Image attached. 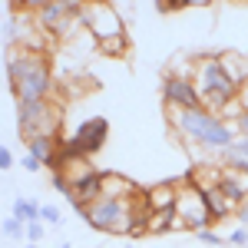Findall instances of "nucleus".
Returning <instances> with one entry per match:
<instances>
[{
	"label": "nucleus",
	"instance_id": "nucleus-7",
	"mask_svg": "<svg viewBox=\"0 0 248 248\" xmlns=\"http://www.w3.org/2000/svg\"><path fill=\"white\" fill-rule=\"evenodd\" d=\"M175 218L182 222V229H189V232H202V229H209V225H212V218H209V212H205V205H202V199H199L195 186L179 189Z\"/></svg>",
	"mask_w": 248,
	"mask_h": 248
},
{
	"label": "nucleus",
	"instance_id": "nucleus-31",
	"mask_svg": "<svg viewBox=\"0 0 248 248\" xmlns=\"http://www.w3.org/2000/svg\"><path fill=\"white\" fill-rule=\"evenodd\" d=\"M23 248H37V245H23Z\"/></svg>",
	"mask_w": 248,
	"mask_h": 248
},
{
	"label": "nucleus",
	"instance_id": "nucleus-12",
	"mask_svg": "<svg viewBox=\"0 0 248 248\" xmlns=\"http://www.w3.org/2000/svg\"><path fill=\"white\" fill-rule=\"evenodd\" d=\"M195 192H199V199H202V205H205V212H209L212 222H222V218L232 215V205L222 199L218 186H195Z\"/></svg>",
	"mask_w": 248,
	"mask_h": 248
},
{
	"label": "nucleus",
	"instance_id": "nucleus-3",
	"mask_svg": "<svg viewBox=\"0 0 248 248\" xmlns=\"http://www.w3.org/2000/svg\"><path fill=\"white\" fill-rule=\"evenodd\" d=\"M192 83H195V93L202 99V109H225L232 99H238V86L229 79L225 66H222V57L215 53H205V57L195 60V73H192Z\"/></svg>",
	"mask_w": 248,
	"mask_h": 248
},
{
	"label": "nucleus",
	"instance_id": "nucleus-32",
	"mask_svg": "<svg viewBox=\"0 0 248 248\" xmlns=\"http://www.w3.org/2000/svg\"><path fill=\"white\" fill-rule=\"evenodd\" d=\"M149 248H153V245H149Z\"/></svg>",
	"mask_w": 248,
	"mask_h": 248
},
{
	"label": "nucleus",
	"instance_id": "nucleus-22",
	"mask_svg": "<svg viewBox=\"0 0 248 248\" xmlns=\"http://www.w3.org/2000/svg\"><path fill=\"white\" fill-rule=\"evenodd\" d=\"M40 222H43V225H60L63 215H60L57 205H40Z\"/></svg>",
	"mask_w": 248,
	"mask_h": 248
},
{
	"label": "nucleus",
	"instance_id": "nucleus-25",
	"mask_svg": "<svg viewBox=\"0 0 248 248\" xmlns=\"http://www.w3.org/2000/svg\"><path fill=\"white\" fill-rule=\"evenodd\" d=\"M10 166H14V153L7 146H0V172H7Z\"/></svg>",
	"mask_w": 248,
	"mask_h": 248
},
{
	"label": "nucleus",
	"instance_id": "nucleus-16",
	"mask_svg": "<svg viewBox=\"0 0 248 248\" xmlns=\"http://www.w3.org/2000/svg\"><path fill=\"white\" fill-rule=\"evenodd\" d=\"M222 66H225L229 79L238 86V90L248 83V57H238V53H222Z\"/></svg>",
	"mask_w": 248,
	"mask_h": 248
},
{
	"label": "nucleus",
	"instance_id": "nucleus-6",
	"mask_svg": "<svg viewBox=\"0 0 248 248\" xmlns=\"http://www.w3.org/2000/svg\"><path fill=\"white\" fill-rule=\"evenodd\" d=\"M79 27H83L96 43L126 33V23H123V17H119V10H116L113 3H86L83 14H79Z\"/></svg>",
	"mask_w": 248,
	"mask_h": 248
},
{
	"label": "nucleus",
	"instance_id": "nucleus-11",
	"mask_svg": "<svg viewBox=\"0 0 248 248\" xmlns=\"http://www.w3.org/2000/svg\"><path fill=\"white\" fill-rule=\"evenodd\" d=\"M103 179H106V172H99V169H90L86 175H79V179H73L70 182V195L73 199H79L83 205H90V202H96L99 195H103ZM66 195V199H70Z\"/></svg>",
	"mask_w": 248,
	"mask_h": 248
},
{
	"label": "nucleus",
	"instance_id": "nucleus-29",
	"mask_svg": "<svg viewBox=\"0 0 248 248\" xmlns=\"http://www.w3.org/2000/svg\"><path fill=\"white\" fill-rule=\"evenodd\" d=\"M245 205H248V186H245Z\"/></svg>",
	"mask_w": 248,
	"mask_h": 248
},
{
	"label": "nucleus",
	"instance_id": "nucleus-27",
	"mask_svg": "<svg viewBox=\"0 0 248 248\" xmlns=\"http://www.w3.org/2000/svg\"><path fill=\"white\" fill-rule=\"evenodd\" d=\"M20 166H23L27 172H40V169H43V166H40V162L33 159V155H23V159H20Z\"/></svg>",
	"mask_w": 248,
	"mask_h": 248
},
{
	"label": "nucleus",
	"instance_id": "nucleus-9",
	"mask_svg": "<svg viewBox=\"0 0 248 248\" xmlns=\"http://www.w3.org/2000/svg\"><path fill=\"white\" fill-rule=\"evenodd\" d=\"M83 142V149L86 155H96L103 146H106V136H109V123L103 119V116H90L86 123H79V129L73 133Z\"/></svg>",
	"mask_w": 248,
	"mask_h": 248
},
{
	"label": "nucleus",
	"instance_id": "nucleus-14",
	"mask_svg": "<svg viewBox=\"0 0 248 248\" xmlns=\"http://www.w3.org/2000/svg\"><path fill=\"white\" fill-rule=\"evenodd\" d=\"M139 186H136L133 179H126V175H116V172H106V179H103V195L106 199H133L139 195Z\"/></svg>",
	"mask_w": 248,
	"mask_h": 248
},
{
	"label": "nucleus",
	"instance_id": "nucleus-5",
	"mask_svg": "<svg viewBox=\"0 0 248 248\" xmlns=\"http://www.w3.org/2000/svg\"><path fill=\"white\" fill-rule=\"evenodd\" d=\"M17 129L20 136L30 142L40 133H60V116L50 106V99H37V103H17Z\"/></svg>",
	"mask_w": 248,
	"mask_h": 248
},
{
	"label": "nucleus",
	"instance_id": "nucleus-21",
	"mask_svg": "<svg viewBox=\"0 0 248 248\" xmlns=\"http://www.w3.org/2000/svg\"><path fill=\"white\" fill-rule=\"evenodd\" d=\"M0 232H3L7 238H23V232H27V225H23L20 218H14V215H10V218H3V225H0Z\"/></svg>",
	"mask_w": 248,
	"mask_h": 248
},
{
	"label": "nucleus",
	"instance_id": "nucleus-19",
	"mask_svg": "<svg viewBox=\"0 0 248 248\" xmlns=\"http://www.w3.org/2000/svg\"><path fill=\"white\" fill-rule=\"evenodd\" d=\"M218 159H222V162H218L222 169H235V172H242V175H248V153H238V149L229 146Z\"/></svg>",
	"mask_w": 248,
	"mask_h": 248
},
{
	"label": "nucleus",
	"instance_id": "nucleus-17",
	"mask_svg": "<svg viewBox=\"0 0 248 248\" xmlns=\"http://www.w3.org/2000/svg\"><path fill=\"white\" fill-rule=\"evenodd\" d=\"M96 50L106 53V57H126L133 50V43H129V33H119V37H109V40H103V43H96Z\"/></svg>",
	"mask_w": 248,
	"mask_h": 248
},
{
	"label": "nucleus",
	"instance_id": "nucleus-18",
	"mask_svg": "<svg viewBox=\"0 0 248 248\" xmlns=\"http://www.w3.org/2000/svg\"><path fill=\"white\" fill-rule=\"evenodd\" d=\"M10 215H14V218H20L23 225H30V222H40V205L33 202V199H17Z\"/></svg>",
	"mask_w": 248,
	"mask_h": 248
},
{
	"label": "nucleus",
	"instance_id": "nucleus-26",
	"mask_svg": "<svg viewBox=\"0 0 248 248\" xmlns=\"http://www.w3.org/2000/svg\"><path fill=\"white\" fill-rule=\"evenodd\" d=\"M229 242L232 245H248V229H235L229 235Z\"/></svg>",
	"mask_w": 248,
	"mask_h": 248
},
{
	"label": "nucleus",
	"instance_id": "nucleus-1",
	"mask_svg": "<svg viewBox=\"0 0 248 248\" xmlns=\"http://www.w3.org/2000/svg\"><path fill=\"white\" fill-rule=\"evenodd\" d=\"M169 126L192 149L199 146L205 153H218V155L238 139L235 126H229L218 113H209V109H169Z\"/></svg>",
	"mask_w": 248,
	"mask_h": 248
},
{
	"label": "nucleus",
	"instance_id": "nucleus-28",
	"mask_svg": "<svg viewBox=\"0 0 248 248\" xmlns=\"http://www.w3.org/2000/svg\"><path fill=\"white\" fill-rule=\"evenodd\" d=\"M238 99H242V106H245V109H248V83H245V86H242V93H238Z\"/></svg>",
	"mask_w": 248,
	"mask_h": 248
},
{
	"label": "nucleus",
	"instance_id": "nucleus-15",
	"mask_svg": "<svg viewBox=\"0 0 248 248\" xmlns=\"http://www.w3.org/2000/svg\"><path fill=\"white\" fill-rule=\"evenodd\" d=\"M57 136L60 133H40L27 142V155H33L40 166H46L53 155H57Z\"/></svg>",
	"mask_w": 248,
	"mask_h": 248
},
{
	"label": "nucleus",
	"instance_id": "nucleus-13",
	"mask_svg": "<svg viewBox=\"0 0 248 248\" xmlns=\"http://www.w3.org/2000/svg\"><path fill=\"white\" fill-rule=\"evenodd\" d=\"M146 202L153 212H175V202H179V189L175 182H162V186H153L146 189Z\"/></svg>",
	"mask_w": 248,
	"mask_h": 248
},
{
	"label": "nucleus",
	"instance_id": "nucleus-30",
	"mask_svg": "<svg viewBox=\"0 0 248 248\" xmlns=\"http://www.w3.org/2000/svg\"><path fill=\"white\" fill-rule=\"evenodd\" d=\"M57 248H70V245H66V242H63V245H57Z\"/></svg>",
	"mask_w": 248,
	"mask_h": 248
},
{
	"label": "nucleus",
	"instance_id": "nucleus-24",
	"mask_svg": "<svg viewBox=\"0 0 248 248\" xmlns=\"http://www.w3.org/2000/svg\"><path fill=\"white\" fill-rule=\"evenodd\" d=\"M23 238H27L30 245H37L40 238H43V222H30V225H27V232H23Z\"/></svg>",
	"mask_w": 248,
	"mask_h": 248
},
{
	"label": "nucleus",
	"instance_id": "nucleus-10",
	"mask_svg": "<svg viewBox=\"0 0 248 248\" xmlns=\"http://www.w3.org/2000/svg\"><path fill=\"white\" fill-rule=\"evenodd\" d=\"M245 186H248V175L235 169H222V179H218V192H222V199L232 205V212H238L245 205Z\"/></svg>",
	"mask_w": 248,
	"mask_h": 248
},
{
	"label": "nucleus",
	"instance_id": "nucleus-8",
	"mask_svg": "<svg viewBox=\"0 0 248 248\" xmlns=\"http://www.w3.org/2000/svg\"><path fill=\"white\" fill-rule=\"evenodd\" d=\"M162 99H166V106L169 109H202V99L195 93V83L189 77H169L162 79Z\"/></svg>",
	"mask_w": 248,
	"mask_h": 248
},
{
	"label": "nucleus",
	"instance_id": "nucleus-4",
	"mask_svg": "<svg viewBox=\"0 0 248 248\" xmlns=\"http://www.w3.org/2000/svg\"><path fill=\"white\" fill-rule=\"evenodd\" d=\"M133 199H106L99 195L96 202L86 205L83 212V222L96 232H106V235H126L129 229V215H133Z\"/></svg>",
	"mask_w": 248,
	"mask_h": 248
},
{
	"label": "nucleus",
	"instance_id": "nucleus-20",
	"mask_svg": "<svg viewBox=\"0 0 248 248\" xmlns=\"http://www.w3.org/2000/svg\"><path fill=\"white\" fill-rule=\"evenodd\" d=\"M172 222H175V212H153V215H149V225H146V235L172 232Z\"/></svg>",
	"mask_w": 248,
	"mask_h": 248
},
{
	"label": "nucleus",
	"instance_id": "nucleus-23",
	"mask_svg": "<svg viewBox=\"0 0 248 248\" xmlns=\"http://www.w3.org/2000/svg\"><path fill=\"white\" fill-rule=\"evenodd\" d=\"M195 242H202V245H222L225 238H222V235H215L212 229H202V232H195Z\"/></svg>",
	"mask_w": 248,
	"mask_h": 248
},
{
	"label": "nucleus",
	"instance_id": "nucleus-2",
	"mask_svg": "<svg viewBox=\"0 0 248 248\" xmlns=\"http://www.w3.org/2000/svg\"><path fill=\"white\" fill-rule=\"evenodd\" d=\"M7 83L17 96V103H37V99H50L53 93V70L43 53H30V50H14V57L7 60Z\"/></svg>",
	"mask_w": 248,
	"mask_h": 248
}]
</instances>
